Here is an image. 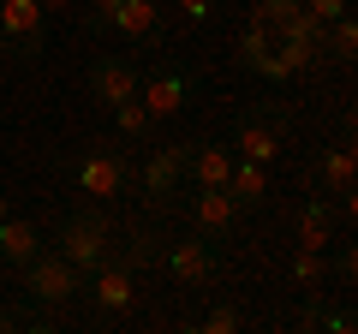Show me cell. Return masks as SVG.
<instances>
[{
	"instance_id": "cell-1",
	"label": "cell",
	"mask_w": 358,
	"mask_h": 334,
	"mask_svg": "<svg viewBox=\"0 0 358 334\" xmlns=\"http://www.w3.org/2000/svg\"><path fill=\"white\" fill-rule=\"evenodd\" d=\"M54 251H60V257L72 263L78 275L102 269V263L114 257V215H108V203H84V209H72V215L60 221V233H54Z\"/></svg>"
},
{
	"instance_id": "cell-2",
	"label": "cell",
	"mask_w": 358,
	"mask_h": 334,
	"mask_svg": "<svg viewBox=\"0 0 358 334\" xmlns=\"http://www.w3.org/2000/svg\"><path fill=\"white\" fill-rule=\"evenodd\" d=\"M72 185L90 203H120L138 185V167L120 150H108V143H84V155H72Z\"/></svg>"
},
{
	"instance_id": "cell-3",
	"label": "cell",
	"mask_w": 358,
	"mask_h": 334,
	"mask_svg": "<svg viewBox=\"0 0 358 334\" xmlns=\"http://www.w3.org/2000/svg\"><path fill=\"white\" fill-rule=\"evenodd\" d=\"M18 281H24V298H30V305H48V310L84 298V275H78L48 239L36 245V257H30V263H18Z\"/></svg>"
},
{
	"instance_id": "cell-4",
	"label": "cell",
	"mask_w": 358,
	"mask_h": 334,
	"mask_svg": "<svg viewBox=\"0 0 358 334\" xmlns=\"http://www.w3.org/2000/svg\"><path fill=\"white\" fill-rule=\"evenodd\" d=\"M162 269L173 275L179 286H192V293H209V286L227 281V263H221L215 239H203V233H179V239L162 245Z\"/></svg>"
},
{
	"instance_id": "cell-5",
	"label": "cell",
	"mask_w": 358,
	"mask_h": 334,
	"mask_svg": "<svg viewBox=\"0 0 358 334\" xmlns=\"http://www.w3.org/2000/svg\"><path fill=\"white\" fill-rule=\"evenodd\" d=\"M192 96H197V72L192 66H150V72L138 78V102L150 108L155 119H179L185 108H192Z\"/></svg>"
},
{
	"instance_id": "cell-6",
	"label": "cell",
	"mask_w": 358,
	"mask_h": 334,
	"mask_svg": "<svg viewBox=\"0 0 358 334\" xmlns=\"http://www.w3.org/2000/svg\"><path fill=\"white\" fill-rule=\"evenodd\" d=\"M192 143H197V138H185V143H155V150H150V161L138 167V185H143V197H150V209L179 203V180H185Z\"/></svg>"
},
{
	"instance_id": "cell-7",
	"label": "cell",
	"mask_w": 358,
	"mask_h": 334,
	"mask_svg": "<svg viewBox=\"0 0 358 334\" xmlns=\"http://www.w3.org/2000/svg\"><path fill=\"white\" fill-rule=\"evenodd\" d=\"M0 48L13 60H36L48 48V13L36 0H0Z\"/></svg>"
},
{
	"instance_id": "cell-8",
	"label": "cell",
	"mask_w": 358,
	"mask_h": 334,
	"mask_svg": "<svg viewBox=\"0 0 358 334\" xmlns=\"http://www.w3.org/2000/svg\"><path fill=\"white\" fill-rule=\"evenodd\" d=\"M138 78H143L138 60H126V54H96V60H90V72H84V96H90L96 108H108V114H114L120 102H131V96H138Z\"/></svg>"
},
{
	"instance_id": "cell-9",
	"label": "cell",
	"mask_w": 358,
	"mask_h": 334,
	"mask_svg": "<svg viewBox=\"0 0 358 334\" xmlns=\"http://www.w3.org/2000/svg\"><path fill=\"white\" fill-rule=\"evenodd\" d=\"M84 298L102 310V317H126V310L138 305V269H131V263L114 251L102 269H90V275H84Z\"/></svg>"
},
{
	"instance_id": "cell-10",
	"label": "cell",
	"mask_w": 358,
	"mask_h": 334,
	"mask_svg": "<svg viewBox=\"0 0 358 334\" xmlns=\"http://www.w3.org/2000/svg\"><path fill=\"white\" fill-rule=\"evenodd\" d=\"M281 138H287V119H275V108H245L239 119H233V155H245V161H263L275 167V155H281Z\"/></svg>"
},
{
	"instance_id": "cell-11",
	"label": "cell",
	"mask_w": 358,
	"mask_h": 334,
	"mask_svg": "<svg viewBox=\"0 0 358 334\" xmlns=\"http://www.w3.org/2000/svg\"><path fill=\"white\" fill-rule=\"evenodd\" d=\"M245 209L233 203L227 185H192L185 191V221H192V233H203V239H227L233 227H239Z\"/></svg>"
},
{
	"instance_id": "cell-12",
	"label": "cell",
	"mask_w": 358,
	"mask_h": 334,
	"mask_svg": "<svg viewBox=\"0 0 358 334\" xmlns=\"http://www.w3.org/2000/svg\"><path fill=\"white\" fill-rule=\"evenodd\" d=\"M239 66L245 72H257L263 78V84H275V90H281V84H293V66L281 60V48H275V30L268 24H251V18H245V30H239Z\"/></svg>"
},
{
	"instance_id": "cell-13",
	"label": "cell",
	"mask_w": 358,
	"mask_h": 334,
	"mask_svg": "<svg viewBox=\"0 0 358 334\" xmlns=\"http://www.w3.org/2000/svg\"><path fill=\"white\" fill-rule=\"evenodd\" d=\"M108 30L126 36L131 48H167V6L162 0H120Z\"/></svg>"
},
{
	"instance_id": "cell-14",
	"label": "cell",
	"mask_w": 358,
	"mask_h": 334,
	"mask_svg": "<svg viewBox=\"0 0 358 334\" xmlns=\"http://www.w3.org/2000/svg\"><path fill=\"white\" fill-rule=\"evenodd\" d=\"M310 185L322 197H352V131H341V143H329L310 161Z\"/></svg>"
},
{
	"instance_id": "cell-15",
	"label": "cell",
	"mask_w": 358,
	"mask_h": 334,
	"mask_svg": "<svg viewBox=\"0 0 358 334\" xmlns=\"http://www.w3.org/2000/svg\"><path fill=\"white\" fill-rule=\"evenodd\" d=\"M227 191H233V203H239L245 215H251V209H263V203H268V167H263V161H245V155H233Z\"/></svg>"
},
{
	"instance_id": "cell-16",
	"label": "cell",
	"mask_w": 358,
	"mask_h": 334,
	"mask_svg": "<svg viewBox=\"0 0 358 334\" xmlns=\"http://www.w3.org/2000/svg\"><path fill=\"white\" fill-rule=\"evenodd\" d=\"M299 245L305 251H329L334 245V197H305V209H299Z\"/></svg>"
},
{
	"instance_id": "cell-17",
	"label": "cell",
	"mask_w": 358,
	"mask_h": 334,
	"mask_svg": "<svg viewBox=\"0 0 358 334\" xmlns=\"http://www.w3.org/2000/svg\"><path fill=\"white\" fill-rule=\"evenodd\" d=\"M227 167H233V150H227V143L197 138V143H192V161H185V180H192V185H227Z\"/></svg>"
},
{
	"instance_id": "cell-18",
	"label": "cell",
	"mask_w": 358,
	"mask_h": 334,
	"mask_svg": "<svg viewBox=\"0 0 358 334\" xmlns=\"http://www.w3.org/2000/svg\"><path fill=\"white\" fill-rule=\"evenodd\" d=\"M36 245H42V233H36V221H24V215H13L6 209V221H0V263H30L36 257Z\"/></svg>"
},
{
	"instance_id": "cell-19",
	"label": "cell",
	"mask_w": 358,
	"mask_h": 334,
	"mask_svg": "<svg viewBox=\"0 0 358 334\" xmlns=\"http://www.w3.org/2000/svg\"><path fill=\"white\" fill-rule=\"evenodd\" d=\"M275 42H293V48H310V54H322V18L299 6L293 18H281V24H275ZM322 60H329V54H322Z\"/></svg>"
},
{
	"instance_id": "cell-20",
	"label": "cell",
	"mask_w": 358,
	"mask_h": 334,
	"mask_svg": "<svg viewBox=\"0 0 358 334\" xmlns=\"http://www.w3.org/2000/svg\"><path fill=\"white\" fill-rule=\"evenodd\" d=\"M114 126H120V138H126V143H155V126H162V119H155L150 108L131 96V102L114 108Z\"/></svg>"
},
{
	"instance_id": "cell-21",
	"label": "cell",
	"mask_w": 358,
	"mask_h": 334,
	"mask_svg": "<svg viewBox=\"0 0 358 334\" xmlns=\"http://www.w3.org/2000/svg\"><path fill=\"white\" fill-rule=\"evenodd\" d=\"M114 251L131 263V269H150V263H162V239H155L150 221H138V227L126 233V245H114Z\"/></svg>"
},
{
	"instance_id": "cell-22",
	"label": "cell",
	"mask_w": 358,
	"mask_h": 334,
	"mask_svg": "<svg viewBox=\"0 0 358 334\" xmlns=\"http://www.w3.org/2000/svg\"><path fill=\"white\" fill-rule=\"evenodd\" d=\"M322 54H329V60H352L358 54V24H352V13H341V18H329V24H322Z\"/></svg>"
},
{
	"instance_id": "cell-23",
	"label": "cell",
	"mask_w": 358,
	"mask_h": 334,
	"mask_svg": "<svg viewBox=\"0 0 358 334\" xmlns=\"http://www.w3.org/2000/svg\"><path fill=\"white\" fill-rule=\"evenodd\" d=\"M322 281H329L322 251H305V245H299V251H293V286H299V293H322Z\"/></svg>"
},
{
	"instance_id": "cell-24",
	"label": "cell",
	"mask_w": 358,
	"mask_h": 334,
	"mask_svg": "<svg viewBox=\"0 0 358 334\" xmlns=\"http://www.w3.org/2000/svg\"><path fill=\"white\" fill-rule=\"evenodd\" d=\"M197 328H203V334H239L245 317H239V305H227V298H221V305H209V317L197 322Z\"/></svg>"
},
{
	"instance_id": "cell-25",
	"label": "cell",
	"mask_w": 358,
	"mask_h": 334,
	"mask_svg": "<svg viewBox=\"0 0 358 334\" xmlns=\"http://www.w3.org/2000/svg\"><path fill=\"white\" fill-rule=\"evenodd\" d=\"M299 6H305V0H257V6H251V24H268V30H275L281 18H293Z\"/></svg>"
},
{
	"instance_id": "cell-26",
	"label": "cell",
	"mask_w": 358,
	"mask_h": 334,
	"mask_svg": "<svg viewBox=\"0 0 358 334\" xmlns=\"http://www.w3.org/2000/svg\"><path fill=\"white\" fill-rule=\"evenodd\" d=\"M114 6H120V0H84V24L96 30V36H108V24H114Z\"/></svg>"
},
{
	"instance_id": "cell-27",
	"label": "cell",
	"mask_w": 358,
	"mask_h": 334,
	"mask_svg": "<svg viewBox=\"0 0 358 334\" xmlns=\"http://www.w3.org/2000/svg\"><path fill=\"white\" fill-rule=\"evenodd\" d=\"M173 6H179V18H185V24H209L221 0H173Z\"/></svg>"
},
{
	"instance_id": "cell-28",
	"label": "cell",
	"mask_w": 358,
	"mask_h": 334,
	"mask_svg": "<svg viewBox=\"0 0 358 334\" xmlns=\"http://www.w3.org/2000/svg\"><path fill=\"white\" fill-rule=\"evenodd\" d=\"M334 281H341V286L358 281V251H352V245H341V251H334Z\"/></svg>"
},
{
	"instance_id": "cell-29",
	"label": "cell",
	"mask_w": 358,
	"mask_h": 334,
	"mask_svg": "<svg viewBox=\"0 0 358 334\" xmlns=\"http://www.w3.org/2000/svg\"><path fill=\"white\" fill-rule=\"evenodd\" d=\"M13 328H30V310L24 305H0V334H13Z\"/></svg>"
},
{
	"instance_id": "cell-30",
	"label": "cell",
	"mask_w": 358,
	"mask_h": 334,
	"mask_svg": "<svg viewBox=\"0 0 358 334\" xmlns=\"http://www.w3.org/2000/svg\"><path fill=\"white\" fill-rule=\"evenodd\" d=\"M346 6H352V0H305V13H317L322 24H329V18H341Z\"/></svg>"
},
{
	"instance_id": "cell-31",
	"label": "cell",
	"mask_w": 358,
	"mask_h": 334,
	"mask_svg": "<svg viewBox=\"0 0 358 334\" xmlns=\"http://www.w3.org/2000/svg\"><path fill=\"white\" fill-rule=\"evenodd\" d=\"M36 6H42V13H72L78 0H36Z\"/></svg>"
},
{
	"instance_id": "cell-32",
	"label": "cell",
	"mask_w": 358,
	"mask_h": 334,
	"mask_svg": "<svg viewBox=\"0 0 358 334\" xmlns=\"http://www.w3.org/2000/svg\"><path fill=\"white\" fill-rule=\"evenodd\" d=\"M0 221H6V197H0Z\"/></svg>"
}]
</instances>
